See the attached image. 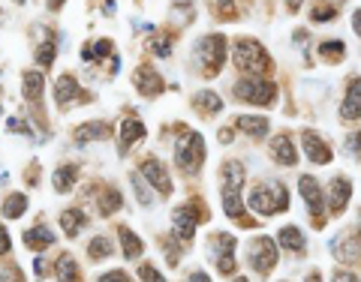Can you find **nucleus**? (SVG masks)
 I'll return each mask as SVG.
<instances>
[{
	"mask_svg": "<svg viewBox=\"0 0 361 282\" xmlns=\"http://www.w3.org/2000/svg\"><path fill=\"white\" fill-rule=\"evenodd\" d=\"M175 162L184 174H196L205 162V141L199 132L180 127V135H178V144H175Z\"/></svg>",
	"mask_w": 361,
	"mask_h": 282,
	"instance_id": "nucleus-1",
	"label": "nucleus"
},
{
	"mask_svg": "<svg viewBox=\"0 0 361 282\" xmlns=\"http://www.w3.org/2000/svg\"><path fill=\"white\" fill-rule=\"evenodd\" d=\"M250 207L259 217H274V213H283L289 207V195H286L283 184H265L250 193Z\"/></svg>",
	"mask_w": 361,
	"mask_h": 282,
	"instance_id": "nucleus-2",
	"label": "nucleus"
},
{
	"mask_svg": "<svg viewBox=\"0 0 361 282\" xmlns=\"http://www.w3.org/2000/svg\"><path fill=\"white\" fill-rule=\"evenodd\" d=\"M232 57H235V66L244 72H265L268 69V52L262 48V43L256 39H235V48H232Z\"/></svg>",
	"mask_w": 361,
	"mask_h": 282,
	"instance_id": "nucleus-3",
	"label": "nucleus"
},
{
	"mask_svg": "<svg viewBox=\"0 0 361 282\" xmlns=\"http://www.w3.org/2000/svg\"><path fill=\"white\" fill-rule=\"evenodd\" d=\"M235 96L241 99V102H253V105H268L274 102L277 96V87L271 85V81L259 78V76H250V78H241L235 85Z\"/></svg>",
	"mask_w": 361,
	"mask_h": 282,
	"instance_id": "nucleus-4",
	"label": "nucleus"
},
{
	"mask_svg": "<svg viewBox=\"0 0 361 282\" xmlns=\"http://www.w3.org/2000/svg\"><path fill=\"white\" fill-rule=\"evenodd\" d=\"M196 57L202 61V66H208V72L214 76L220 72V66L226 61V39L220 33H211V36H202L199 45H196Z\"/></svg>",
	"mask_w": 361,
	"mask_h": 282,
	"instance_id": "nucleus-5",
	"label": "nucleus"
},
{
	"mask_svg": "<svg viewBox=\"0 0 361 282\" xmlns=\"http://www.w3.org/2000/svg\"><path fill=\"white\" fill-rule=\"evenodd\" d=\"M247 255H250L247 261H250L253 270H256V273H268L277 264V243L271 237H256V240H250Z\"/></svg>",
	"mask_w": 361,
	"mask_h": 282,
	"instance_id": "nucleus-6",
	"label": "nucleus"
},
{
	"mask_svg": "<svg viewBox=\"0 0 361 282\" xmlns=\"http://www.w3.org/2000/svg\"><path fill=\"white\" fill-rule=\"evenodd\" d=\"M202 217L208 219V213H202L199 202H190V204L178 207V210L172 213V226H175V237H178V240H190V237H193V231H196V222H199Z\"/></svg>",
	"mask_w": 361,
	"mask_h": 282,
	"instance_id": "nucleus-7",
	"label": "nucleus"
},
{
	"mask_svg": "<svg viewBox=\"0 0 361 282\" xmlns=\"http://www.w3.org/2000/svg\"><path fill=\"white\" fill-rule=\"evenodd\" d=\"M81 99H90V96L79 87L76 76L63 72V76L54 81V102H57V109H67V105H72V102H81Z\"/></svg>",
	"mask_w": 361,
	"mask_h": 282,
	"instance_id": "nucleus-8",
	"label": "nucleus"
},
{
	"mask_svg": "<svg viewBox=\"0 0 361 282\" xmlns=\"http://www.w3.org/2000/svg\"><path fill=\"white\" fill-rule=\"evenodd\" d=\"M301 147H305V153H307L310 162H316V165H328V162H331V147H328L325 138H319L313 129L301 132Z\"/></svg>",
	"mask_w": 361,
	"mask_h": 282,
	"instance_id": "nucleus-9",
	"label": "nucleus"
},
{
	"mask_svg": "<svg viewBox=\"0 0 361 282\" xmlns=\"http://www.w3.org/2000/svg\"><path fill=\"white\" fill-rule=\"evenodd\" d=\"M133 85H136V90L142 96H157V94H163V78H160V72L154 69V66H147V63H142L138 69L133 72Z\"/></svg>",
	"mask_w": 361,
	"mask_h": 282,
	"instance_id": "nucleus-10",
	"label": "nucleus"
},
{
	"mask_svg": "<svg viewBox=\"0 0 361 282\" xmlns=\"http://www.w3.org/2000/svg\"><path fill=\"white\" fill-rule=\"evenodd\" d=\"M142 174H145L147 184L157 189L160 195H172V180H169V174H166V169H163V162H160V160L147 156V160L142 162Z\"/></svg>",
	"mask_w": 361,
	"mask_h": 282,
	"instance_id": "nucleus-11",
	"label": "nucleus"
},
{
	"mask_svg": "<svg viewBox=\"0 0 361 282\" xmlns=\"http://www.w3.org/2000/svg\"><path fill=\"white\" fill-rule=\"evenodd\" d=\"M331 252H334V259L338 261H358L361 259V235H349V231H343L340 237H334Z\"/></svg>",
	"mask_w": 361,
	"mask_h": 282,
	"instance_id": "nucleus-12",
	"label": "nucleus"
},
{
	"mask_svg": "<svg viewBox=\"0 0 361 282\" xmlns=\"http://www.w3.org/2000/svg\"><path fill=\"white\" fill-rule=\"evenodd\" d=\"M21 81H24V99L30 102V109H37V114H43V87H45L43 76L37 69H28Z\"/></svg>",
	"mask_w": 361,
	"mask_h": 282,
	"instance_id": "nucleus-13",
	"label": "nucleus"
},
{
	"mask_svg": "<svg viewBox=\"0 0 361 282\" xmlns=\"http://www.w3.org/2000/svg\"><path fill=\"white\" fill-rule=\"evenodd\" d=\"M340 118L343 120H358L361 118V78L358 76L347 85V96H343V105H340Z\"/></svg>",
	"mask_w": 361,
	"mask_h": 282,
	"instance_id": "nucleus-14",
	"label": "nucleus"
},
{
	"mask_svg": "<svg viewBox=\"0 0 361 282\" xmlns=\"http://www.w3.org/2000/svg\"><path fill=\"white\" fill-rule=\"evenodd\" d=\"M298 189H301V195H305L310 213H313V217H319V213H322V207H325V198H322V189H319L316 177H310V174H301Z\"/></svg>",
	"mask_w": 361,
	"mask_h": 282,
	"instance_id": "nucleus-15",
	"label": "nucleus"
},
{
	"mask_svg": "<svg viewBox=\"0 0 361 282\" xmlns=\"http://www.w3.org/2000/svg\"><path fill=\"white\" fill-rule=\"evenodd\" d=\"M142 138H145V123H142V120H136V118H127V120H124V127H121L118 151H121V153H130Z\"/></svg>",
	"mask_w": 361,
	"mask_h": 282,
	"instance_id": "nucleus-16",
	"label": "nucleus"
},
{
	"mask_svg": "<svg viewBox=\"0 0 361 282\" xmlns=\"http://www.w3.org/2000/svg\"><path fill=\"white\" fill-rule=\"evenodd\" d=\"M103 138H112V123L109 120H87L76 129L79 144H85V141H103Z\"/></svg>",
	"mask_w": 361,
	"mask_h": 282,
	"instance_id": "nucleus-17",
	"label": "nucleus"
},
{
	"mask_svg": "<svg viewBox=\"0 0 361 282\" xmlns=\"http://www.w3.org/2000/svg\"><path fill=\"white\" fill-rule=\"evenodd\" d=\"M193 109L202 114V118H211V114H220L223 109V99H220L214 90H199V94L193 96Z\"/></svg>",
	"mask_w": 361,
	"mask_h": 282,
	"instance_id": "nucleus-18",
	"label": "nucleus"
},
{
	"mask_svg": "<svg viewBox=\"0 0 361 282\" xmlns=\"http://www.w3.org/2000/svg\"><path fill=\"white\" fill-rule=\"evenodd\" d=\"M52 243H54V235L43 226V222H39V226H34V228H28V231H24V246H28V250L43 252L45 246H52Z\"/></svg>",
	"mask_w": 361,
	"mask_h": 282,
	"instance_id": "nucleus-19",
	"label": "nucleus"
},
{
	"mask_svg": "<svg viewBox=\"0 0 361 282\" xmlns=\"http://www.w3.org/2000/svg\"><path fill=\"white\" fill-rule=\"evenodd\" d=\"M271 156H274L280 165H295V160H298V153H295V144L289 135H277L274 141H271Z\"/></svg>",
	"mask_w": 361,
	"mask_h": 282,
	"instance_id": "nucleus-20",
	"label": "nucleus"
},
{
	"mask_svg": "<svg viewBox=\"0 0 361 282\" xmlns=\"http://www.w3.org/2000/svg\"><path fill=\"white\" fill-rule=\"evenodd\" d=\"M232 250H235V237L232 235H223L217 240V268H220V273H232L235 270Z\"/></svg>",
	"mask_w": 361,
	"mask_h": 282,
	"instance_id": "nucleus-21",
	"label": "nucleus"
},
{
	"mask_svg": "<svg viewBox=\"0 0 361 282\" xmlns=\"http://www.w3.org/2000/svg\"><path fill=\"white\" fill-rule=\"evenodd\" d=\"M85 226H87L85 210H79V207H70V210H61V228H63V235H67V237H76Z\"/></svg>",
	"mask_w": 361,
	"mask_h": 282,
	"instance_id": "nucleus-22",
	"label": "nucleus"
},
{
	"mask_svg": "<svg viewBox=\"0 0 361 282\" xmlns=\"http://www.w3.org/2000/svg\"><path fill=\"white\" fill-rule=\"evenodd\" d=\"M238 129L247 132L250 138H265L268 135V118H262V114H241V118H238Z\"/></svg>",
	"mask_w": 361,
	"mask_h": 282,
	"instance_id": "nucleus-23",
	"label": "nucleus"
},
{
	"mask_svg": "<svg viewBox=\"0 0 361 282\" xmlns=\"http://www.w3.org/2000/svg\"><path fill=\"white\" fill-rule=\"evenodd\" d=\"M349 195H352V184L347 177H334L331 180V210L334 213H343V207H347V202H349Z\"/></svg>",
	"mask_w": 361,
	"mask_h": 282,
	"instance_id": "nucleus-24",
	"label": "nucleus"
},
{
	"mask_svg": "<svg viewBox=\"0 0 361 282\" xmlns=\"http://www.w3.org/2000/svg\"><path fill=\"white\" fill-rule=\"evenodd\" d=\"M54 270H57V282H81V273H79V264L70 252H63L61 259L54 261Z\"/></svg>",
	"mask_w": 361,
	"mask_h": 282,
	"instance_id": "nucleus-25",
	"label": "nucleus"
},
{
	"mask_svg": "<svg viewBox=\"0 0 361 282\" xmlns=\"http://www.w3.org/2000/svg\"><path fill=\"white\" fill-rule=\"evenodd\" d=\"M54 189H57V193H70V189L72 186H76V180H79V165H61V169H57L54 171Z\"/></svg>",
	"mask_w": 361,
	"mask_h": 282,
	"instance_id": "nucleus-26",
	"label": "nucleus"
},
{
	"mask_svg": "<svg viewBox=\"0 0 361 282\" xmlns=\"http://www.w3.org/2000/svg\"><path fill=\"white\" fill-rule=\"evenodd\" d=\"M319 54H322L325 63H338L347 57V45L340 39H325V43H319Z\"/></svg>",
	"mask_w": 361,
	"mask_h": 282,
	"instance_id": "nucleus-27",
	"label": "nucleus"
},
{
	"mask_svg": "<svg viewBox=\"0 0 361 282\" xmlns=\"http://www.w3.org/2000/svg\"><path fill=\"white\" fill-rule=\"evenodd\" d=\"M223 207H226V217H241V186H223Z\"/></svg>",
	"mask_w": 361,
	"mask_h": 282,
	"instance_id": "nucleus-28",
	"label": "nucleus"
},
{
	"mask_svg": "<svg viewBox=\"0 0 361 282\" xmlns=\"http://www.w3.org/2000/svg\"><path fill=\"white\" fill-rule=\"evenodd\" d=\"M277 243L286 246V250H292V252H301V250H305V235H301L298 228L286 226L280 235H277Z\"/></svg>",
	"mask_w": 361,
	"mask_h": 282,
	"instance_id": "nucleus-29",
	"label": "nucleus"
},
{
	"mask_svg": "<svg viewBox=\"0 0 361 282\" xmlns=\"http://www.w3.org/2000/svg\"><path fill=\"white\" fill-rule=\"evenodd\" d=\"M112 250H114V246H112V240L105 237V235L94 237V240L87 243V255H90V261H103V259H109Z\"/></svg>",
	"mask_w": 361,
	"mask_h": 282,
	"instance_id": "nucleus-30",
	"label": "nucleus"
},
{
	"mask_svg": "<svg viewBox=\"0 0 361 282\" xmlns=\"http://www.w3.org/2000/svg\"><path fill=\"white\" fill-rule=\"evenodd\" d=\"M112 52H114L112 39H94L90 45L81 48V61H96V57H105V54H112Z\"/></svg>",
	"mask_w": 361,
	"mask_h": 282,
	"instance_id": "nucleus-31",
	"label": "nucleus"
},
{
	"mask_svg": "<svg viewBox=\"0 0 361 282\" xmlns=\"http://www.w3.org/2000/svg\"><path fill=\"white\" fill-rule=\"evenodd\" d=\"M121 193L114 186H109V189H103L100 193V210H103V217H109V213H118L121 210Z\"/></svg>",
	"mask_w": 361,
	"mask_h": 282,
	"instance_id": "nucleus-32",
	"label": "nucleus"
},
{
	"mask_svg": "<svg viewBox=\"0 0 361 282\" xmlns=\"http://www.w3.org/2000/svg\"><path fill=\"white\" fill-rule=\"evenodd\" d=\"M54 52H57V43L52 39V33H45L43 43H37V63L39 66H52L54 63Z\"/></svg>",
	"mask_w": 361,
	"mask_h": 282,
	"instance_id": "nucleus-33",
	"label": "nucleus"
},
{
	"mask_svg": "<svg viewBox=\"0 0 361 282\" xmlns=\"http://www.w3.org/2000/svg\"><path fill=\"white\" fill-rule=\"evenodd\" d=\"M24 210H28V198H24L21 193H12V195L3 202V217H6V219H19Z\"/></svg>",
	"mask_w": 361,
	"mask_h": 282,
	"instance_id": "nucleus-34",
	"label": "nucleus"
},
{
	"mask_svg": "<svg viewBox=\"0 0 361 282\" xmlns=\"http://www.w3.org/2000/svg\"><path fill=\"white\" fill-rule=\"evenodd\" d=\"M118 235H121V243H124V255H127V259H138V255H142V250H145L142 240H138L130 228H121Z\"/></svg>",
	"mask_w": 361,
	"mask_h": 282,
	"instance_id": "nucleus-35",
	"label": "nucleus"
},
{
	"mask_svg": "<svg viewBox=\"0 0 361 282\" xmlns=\"http://www.w3.org/2000/svg\"><path fill=\"white\" fill-rule=\"evenodd\" d=\"M310 19L313 21H334L338 19V6H334L331 0H319L313 6V12H310Z\"/></svg>",
	"mask_w": 361,
	"mask_h": 282,
	"instance_id": "nucleus-36",
	"label": "nucleus"
},
{
	"mask_svg": "<svg viewBox=\"0 0 361 282\" xmlns=\"http://www.w3.org/2000/svg\"><path fill=\"white\" fill-rule=\"evenodd\" d=\"M151 48H154V52H157L160 57H169V54H172V36H169V33H160V36H154V39H151Z\"/></svg>",
	"mask_w": 361,
	"mask_h": 282,
	"instance_id": "nucleus-37",
	"label": "nucleus"
},
{
	"mask_svg": "<svg viewBox=\"0 0 361 282\" xmlns=\"http://www.w3.org/2000/svg\"><path fill=\"white\" fill-rule=\"evenodd\" d=\"M138 276H142L145 282H166L163 279V273H157L151 264H142V268H138Z\"/></svg>",
	"mask_w": 361,
	"mask_h": 282,
	"instance_id": "nucleus-38",
	"label": "nucleus"
},
{
	"mask_svg": "<svg viewBox=\"0 0 361 282\" xmlns=\"http://www.w3.org/2000/svg\"><path fill=\"white\" fill-rule=\"evenodd\" d=\"M343 151L352 153V156H361V132H355V135H349V138H347Z\"/></svg>",
	"mask_w": 361,
	"mask_h": 282,
	"instance_id": "nucleus-39",
	"label": "nucleus"
},
{
	"mask_svg": "<svg viewBox=\"0 0 361 282\" xmlns=\"http://www.w3.org/2000/svg\"><path fill=\"white\" fill-rule=\"evenodd\" d=\"M133 186H136V195H138V202H142V204H151V202H154V195L147 193V189H145V184L136 177V174H133Z\"/></svg>",
	"mask_w": 361,
	"mask_h": 282,
	"instance_id": "nucleus-40",
	"label": "nucleus"
},
{
	"mask_svg": "<svg viewBox=\"0 0 361 282\" xmlns=\"http://www.w3.org/2000/svg\"><path fill=\"white\" fill-rule=\"evenodd\" d=\"M0 282H24L21 279V273H19V268H3V273H0Z\"/></svg>",
	"mask_w": 361,
	"mask_h": 282,
	"instance_id": "nucleus-41",
	"label": "nucleus"
},
{
	"mask_svg": "<svg viewBox=\"0 0 361 282\" xmlns=\"http://www.w3.org/2000/svg\"><path fill=\"white\" fill-rule=\"evenodd\" d=\"M100 282H130V276L124 270H109V273H103Z\"/></svg>",
	"mask_w": 361,
	"mask_h": 282,
	"instance_id": "nucleus-42",
	"label": "nucleus"
},
{
	"mask_svg": "<svg viewBox=\"0 0 361 282\" xmlns=\"http://www.w3.org/2000/svg\"><path fill=\"white\" fill-rule=\"evenodd\" d=\"M6 127H10L12 132H24V135H34V129H30L24 120H19V118H10V123H6Z\"/></svg>",
	"mask_w": 361,
	"mask_h": 282,
	"instance_id": "nucleus-43",
	"label": "nucleus"
},
{
	"mask_svg": "<svg viewBox=\"0 0 361 282\" xmlns=\"http://www.w3.org/2000/svg\"><path fill=\"white\" fill-rule=\"evenodd\" d=\"M12 250V243H10V237H6V231H3V226H0V255H6Z\"/></svg>",
	"mask_w": 361,
	"mask_h": 282,
	"instance_id": "nucleus-44",
	"label": "nucleus"
},
{
	"mask_svg": "<svg viewBox=\"0 0 361 282\" xmlns=\"http://www.w3.org/2000/svg\"><path fill=\"white\" fill-rule=\"evenodd\" d=\"M334 282H361V279L352 276V273H347V270H338L334 273Z\"/></svg>",
	"mask_w": 361,
	"mask_h": 282,
	"instance_id": "nucleus-45",
	"label": "nucleus"
},
{
	"mask_svg": "<svg viewBox=\"0 0 361 282\" xmlns=\"http://www.w3.org/2000/svg\"><path fill=\"white\" fill-rule=\"evenodd\" d=\"M352 28H355V33L361 36V10H355V15H352Z\"/></svg>",
	"mask_w": 361,
	"mask_h": 282,
	"instance_id": "nucleus-46",
	"label": "nucleus"
},
{
	"mask_svg": "<svg viewBox=\"0 0 361 282\" xmlns=\"http://www.w3.org/2000/svg\"><path fill=\"white\" fill-rule=\"evenodd\" d=\"M190 282H211L208 276H205V270H196L193 276H190Z\"/></svg>",
	"mask_w": 361,
	"mask_h": 282,
	"instance_id": "nucleus-47",
	"label": "nucleus"
},
{
	"mask_svg": "<svg viewBox=\"0 0 361 282\" xmlns=\"http://www.w3.org/2000/svg\"><path fill=\"white\" fill-rule=\"evenodd\" d=\"M301 3H305V0H286V6H289V12H298V10H301Z\"/></svg>",
	"mask_w": 361,
	"mask_h": 282,
	"instance_id": "nucleus-48",
	"label": "nucleus"
},
{
	"mask_svg": "<svg viewBox=\"0 0 361 282\" xmlns=\"http://www.w3.org/2000/svg\"><path fill=\"white\" fill-rule=\"evenodd\" d=\"M220 141H232V129H220Z\"/></svg>",
	"mask_w": 361,
	"mask_h": 282,
	"instance_id": "nucleus-49",
	"label": "nucleus"
},
{
	"mask_svg": "<svg viewBox=\"0 0 361 282\" xmlns=\"http://www.w3.org/2000/svg\"><path fill=\"white\" fill-rule=\"evenodd\" d=\"M57 6H63V0H48V10H52V12L57 10Z\"/></svg>",
	"mask_w": 361,
	"mask_h": 282,
	"instance_id": "nucleus-50",
	"label": "nucleus"
},
{
	"mask_svg": "<svg viewBox=\"0 0 361 282\" xmlns=\"http://www.w3.org/2000/svg\"><path fill=\"white\" fill-rule=\"evenodd\" d=\"M307 282H319V273H310V276H307Z\"/></svg>",
	"mask_w": 361,
	"mask_h": 282,
	"instance_id": "nucleus-51",
	"label": "nucleus"
},
{
	"mask_svg": "<svg viewBox=\"0 0 361 282\" xmlns=\"http://www.w3.org/2000/svg\"><path fill=\"white\" fill-rule=\"evenodd\" d=\"M235 282H247V279H235Z\"/></svg>",
	"mask_w": 361,
	"mask_h": 282,
	"instance_id": "nucleus-52",
	"label": "nucleus"
},
{
	"mask_svg": "<svg viewBox=\"0 0 361 282\" xmlns=\"http://www.w3.org/2000/svg\"><path fill=\"white\" fill-rule=\"evenodd\" d=\"M15 3H24V0H15Z\"/></svg>",
	"mask_w": 361,
	"mask_h": 282,
	"instance_id": "nucleus-53",
	"label": "nucleus"
}]
</instances>
